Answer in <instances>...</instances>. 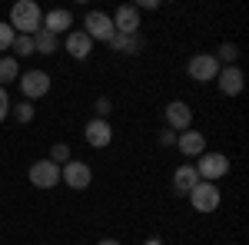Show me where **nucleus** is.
<instances>
[{
  "label": "nucleus",
  "mask_w": 249,
  "mask_h": 245,
  "mask_svg": "<svg viewBox=\"0 0 249 245\" xmlns=\"http://www.w3.org/2000/svg\"><path fill=\"white\" fill-rule=\"evenodd\" d=\"M190 206L196 209V212H203V215H210V212H216L219 209V202H223V196H219V186L216 182H196V186L190 189Z\"/></svg>",
  "instance_id": "2"
},
{
  "label": "nucleus",
  "mask_w": 249,
  "mask_h": 245,
  "mask_svg": "<svg viewBox=\"0 0 249 245\" xmlns=\"http://www.w3.org/2000/svg\"><path fill=\"white\" fill-rule=\"evenodd\" d=\"M110 20H113V30L120 33V37H136V30H140V10H136L133 3L120 7Z\"/></svg>",
  "instance_id": "11"
},
{
  "label": "nucleus",
  "mask_w": 249,
  "mask_h": 245,
  "mask_svg": "<svg viewBox=\"0 0 249 245\" xmlns=\"http://www.w3.org/2000/svg\"><path fill=\"white\" fill-rule=\"evenodd\" d=\"M96 245H120L116 239H103V242H96Z\"/></svg>",
  "instance_id": "30"
},
{
  "label": "nucleus",
  "mask_w": 249,
  "mask_h": 245,
  "mask_svg": "<svg viewBox=\"0 0 249 245\" xmlns=\"http://www.w3.org/2000/svg\"><path fill=\"white\" fill-rule=\"evenodd\" d=\"M83 136H87V143L93 146V149H107L110 143H113V126L107 123V119H90L87 123V130H83Z\"/></svg>",
  "instance_id": "12"
},
{
  "label": "nucleus",
  "mask_w": 249,
  "mask_h": 245,
  "mask_svg": "<svg viewBox=\"0 0 249 245\" xmlns=\"http://www.w3.org/2000/svg\"><path fill=\"white\" fill-rule=\"evenodd\" d=\"M226 172H230V159H226L223 152H203L199 163H196V176H199L203 182H216V179H223Z\"/></svg>",
  "instance_id": "4"
},
{
  "label": "nucleus",
  "mask_w": 249,
  "mask_h": 245,
  "mask_svg": "<svg viewBox=\"0 0 249 245\" xmlns=\"http://www.w3.org/2000/svg\"><path fill=\"white\" fill-rule=\"evenodd\" d=\"M163 116H166V130H173V132H186V130H190V123H193V110L183 103V99L166 103Z\"/></svg>",
  "instance_id": "10"
},
{
  "label": "nucleus",
  "mask_w": 249,
  "mask_h": 245,
  "mask_svg": "<svg viewBox=\"0 0 249 245\" xmlns=\"http://www.w3.org/2000/svg\"><path fill=\"white\" fill-rule=\"evenodd\" d=\"M14 113H17V123H34V116H37V106H34L30 99H20L17 106H14Z\"/></svg>",
  "instance_id": "21"
},
{
  "label": "nucleus",
  "mask_w": 249,
  "mask_h": 245,
  "mask_svg": "<svg viewBox=\"0 0 249 245\" xmlns=\"http://www.w3.org/2000/svg\"><path fill=\"white\" fill-rule=\"evenodd\" d=\"M67 53L73 60H87L93 53V40L87 37L83 30H70V33H67Z\"/></svg>",
  "instance_id": "15"
},
{
  "label": "nucleus",
  "mask_w": 249,
  "mask_h": 245,
  "mask_svg": "<svg viewBox=\"0 0 249 245\" xmlns=\"http://www.w3.org/2000/svg\"><path fill=\"white\" fill-rule=\"evenodd\" d=\"M176 149L183 152V156H190V159H199L203 152H206V136L196 130H186L176 136Z\"/></svg>",
  "instance_id": "13"
},
{
  "label": "nucleus",
  "mask_w": 249,
  "mask_h": 245,
  "mask_svg": "<svg viewBox=\"0 0 249 245\" xmlns=\"http://www.w3.org/2000/svg\"><path fill=\"white\" fill-rule=\"evenodd\" d=\"M93 110H96V119H107V113L113 110V103H110L107 96H100V99H96V103H93Z\"/></svg>",
  "instance_id": "25"
},
{
  "label": "nucleus",
  "mask_w": 249,
  "mask_h": 245,
  "mask_svg": "<svg viewBox=\"0 0 249 245\" xmlns=\"http://www.w3.org/2000/svg\"><path fill=\"white\" fill-rule=\"evenodd\" d=\"M186 73H190V80H196V83H213L216 73H219V63H216L213 53H193L190 63H186Z\"/></svg>",
  "instance_id": "6"
},
{
  "label": "nucleus",
  "mask_w": 249,
  "mask_h": 245,
  "mask_svg": "<svg viewBox=\"0 0 249 245\" xmlns=\"http://www.w3.org/2000/svg\"><path fill=\"white\" fill-rule=\"evenodd\" d=\"M60 182H67L70 189H87L93 182V169L87 166V163H80V159H70V163H63L60 166Z\"/></svg>",
  "instance_id": "7"
},
{
  "label": "nucleus",
  "mask_w": 249,
  "mask_h": 245,
  "mask_svg": "<svg viewBox=\"0 0 249 245\" xmlns=\"http://www.w3.org/2000/svg\"><path fill=\"white\" fill-rule=\"evenodd\" d=\"M10 50H17V60L20 57H34V37H17Z\"/></svg>",
  "instance_id": "22"
},
{
  "label": "nucleus",
  "mask_w": 249,
  "mask_h": 245,
  "mask_svg": "<svg viewBox=\"0 0 249 245\" xmlns=\"http://www.w3.org/2000/svg\"><path fill=\"white\" fill-rule=\"evenodd\" d=\"M70 27H73V14H70V10H63V7L50 10V14L43 17V30H50L53 37H60V33H70Z\"/></svg>",
  "instance_id": "14"
},
{
  "label": "nucleus",
  "mask_w": 249,
  "mask_h": 245,
  "mask_svg": "<svg viewBox=\"0 0 249 245\" xmlns=\"http://www.w3.org/2000/svg\"><path fill=\"white\" fill-rule=\"evenodd\" d=\"M7 23H10V30L17 37H34L40 27H43V10H40V3H34V0H17Z\"/></svg>",
  "instance_id": "1"
},
{
  "label": "nucleus",
  "mask_w": 249,
  "mask_h": 245,
  "mask_svg": "<svg viewBox=\"0 0 249 245\" xmlns=\"http://www.w3.org/2000/svg\"><path fill=\"white\" fill-rule=\"evenodd\" d=\"M216 86H219V93L223 96H239L243 93V86H246V76L239 66H219V73L213 80Z\"/></svg>",
  "instance_id": "9"
},
{
  "label": "nucleus",
  "mask_w": 249,
  "mask_h": 245,
  "mask_svg": "<svg viewBox=\"0 0 249 245\" xmlns=\"http://www.w3.org/2000/svg\"><path fill=\"white\" fill-rule=\"evenodd\" d=\"M50 163H70V146H67V143H57V146H53V149H50Z\"/></svg>",
  "instance_id": "24"
},
{
  "label": "nucleus",
  "mask_w": 249,
  "mask_h": 245,
  "mask_svg": "<svg viewBox=\"0 0 249 245\" xmlns=\"http://www.w3.org/2000/svg\"><path fill=\"white\" fill-rule=\"evenodd\" d=\"M143 245H163V239H146Z\"/></svg>",
  "instance_id": "29"
},
{
  "label": "nucleus",
  "mask_w": 249,
  "mask_h": 245,
  "mask_svg": "<svg viewBox=\"0 0 249 245\" xmlns=\"http://www.w3.org/2000/svg\"><path fill=\"white\" fill-rule=\"evenodd\" d=\"M20 93L23 99H40V96L50 93V73H43V70H27V73H20Z\"/></svg>",
  "instance_id": "5"
},
{
  "label": "nucleus",
  "mask_w": 249,
  "mask_h": 245,
  "mask_svg": "<svg viewBox=\"0 0 249 245\" xmlns=\"http://www.w3.org/2000/svg\"><path fill=\"white\" fill-rule=\"evenodd\" d=\"M60 47V37H53L50 30H43L40 27L37 33H34V53H43V57H53Z\"/></svg>",
  "instance_id": "17"
},
{
  "label": "nucleus",
  "mask_w": 249,
  "mask_h": 245,
  "mask_svg": "<svg viewBox=\"0 0 249 245\" xmlns=\"http://www.w3.org/2000/svg\"><path fill=\"white\" fill-rule=\"evenodd\" d=\"M7 116H10V96H7L3 86H0V123H3Z\"/></svg>",
  "instance_id": "26"
},
{
  "label": "nucleus",
  "mask_w": 249,
  "mask_h": 245,
  "mask_svg": "<svg viewBox=\"0 0 249 245\" xmlns=\"http://www.w3.org/2000/svg\"><path fill=\"white\" fill-rule=\"evenodd\" d=\"M176 136H179V132L163 130V132H160V146H176Z\"/></svg>",
  "instance_id": "27"
},
{
  "label": "nucleus",
  "mask_w": 249,
  "mask_h": 245,
  "mask_svg": "<svg viewBox=\"0 0 249 245\" xmlns=\"http://www.w3.org/2000/svg\"><path fill=\"white\" fill-rule=\"evenodd\" d=\"M83 33H87L90 40L110 43V40L116 37V30H113V20H110V14H103V10H90V14H87V20H83Z\"/></svg>",
  "instance_id": "3"
},
{
  "label": "nucleus",
  "mask_w": 249,
  "mask_h": 245,
  "mask_svg": "<svg viewBox=\"0 0 249 245\" xmlns=\"http://www.w3.org/2000/svg\"><path fill=\"white\" fill-rule=\"evenodd\" d=\"M156 7H160V0H140L136 3V10H156Z\"/></svg>",
  "instance_id": "28"
},
{
  "label": "nucleus",
  "mask_w": 249,
  "mask_h": 245,
  "mask_svg": "<svg viewBox=\"0 0 249 245\" xmlns=\"http://www.w3.org/2000/svg\"><path fill=\"white\" fill-rule=\"evenodd\" d=\"M110 47H113L116 53H123V57H136V53L143 50V40L140 37H120V33H116V37L110 40Z\"/></svg>",
  "instance_id": "18"
},
{
  "label": "nucleus",
  "mask_w": 249,
  "mask_h": 245,
  "mask_svg": "<svg viewBox=\"0 0 249 245\" xmlns=\"http://www.w3.org/2000/svg\"><path fill=\"white\" fill-rule=\"evenodd\" d=\"M17 80H20V63H17V57H0V86L17 83Z\"/></svg>",
  "instance_id": "19"
},
{
  "label": "nucleus",
  "mask_w": 249,
  "mask_h": 245,
  "mask_svg": "<svg viewBox=\"0 0 249 245\" xmlns=\"http://www.w3.org/2000/svg\"><path fill=\"white\" fill-rule=\"evenodd\" d=\"M219 66H236V57H239V50H236V43H223L219 47V53H213Z\"/></svg>",
  "instance_id": "20"
},
{
  "label": "nucleus",
  "mask_w": 249,
  "mask_h": 245,
  "mask_svg": "<svg viewBox=\"0 0 249 245\" xmlns=\"http://www.w3.org/2000/svg\"><path fill=\"white\" fill-rule=\"evenodd\" d=\"M199 182V176H196V166H179V169L173 172V192L176 196H190V189Z\"/></svg>",
  "instance_id": "16"
},
{
  "label": "nucleus",
  "mask_w": 249,
  "mask_h": 245,
  "mask_svg": "<svg viewBox=\"0 0 249 245\" xmlns=\"http://www.w3.org/2000/svg\"><path fill=\"white\" fill-rule=\"evenodd\" d=\"M14 40H17V33L10 30V23H0V53H3V50H10V47H14Z\"/></svg>",
  "instance_id": "23"
},
{
  "label": "nucleus",
  "mask_w": 249,
  "mask_h": 245,
  "mask_svg": "<svg viewBox=\"0 0 249 245\" xmlns=\"http://www.w3.org/2000/svg\"><path fill=\"white\" fill-rule=\"evenodd\" d=\"M30 186H37V189L60 186V166H57V163H50V159L34 163V166H30Z\"/></svg>",
  "instance_id": "8"
}]
</instances>
